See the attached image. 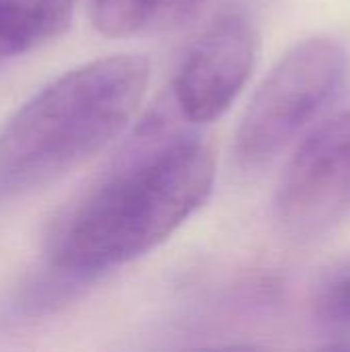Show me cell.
Masks as SVG:
<instances>
[{
	"instance_id": "8",
	"label": "cell",
	"mask_w": 350,
	"mask_h": 352,
	"mask_svg": "<svg viewBox=\"0 0 350 352\" xmlns=\"http://www.w3.org/2000/svg\"><path fill=\"white\" fill-rule=\"evenodd\" d=\"M324 311L338 322H350V272L338 278L324 297Z\"/></svg>"
},
{
	"instance_id": "2",
	"label": "cell",
	"mask_w": 350,
	"mask_h": 352,
	"mask_svg": "<svg viewBox=\"0 0 350 352\" xmlns=\"http://www.w3.org/2000/svg\"><path fill=\"white\" fill-rule=\"evenodd\" d=\"M151 66L140 56L83 64L41 89L0 130V212L105 148L132 122Z\"/></svg>"
},
{
	"instance_id": "5",
	"label": "cell",
	"mask_w": 350,
	"mask_h": 352,
	"mask_svg": "<svg viewBox=\"0 0 350 352\" xmlns=\"http://www.w3.org/2000/svg\"><path fill=\"white\" fill-rule=\"evenodd\" d=\"M260 52L256 27L241 14L217 19L184 56L173 101L190 124L221 118L248 82Z\"/></svg>"
},
{
	"instance_id": "3",
	"label": "cell",
	"mask_w": 350,
	"mask_h": 352,
	"mask_svg": "<svg viewBox=\"0 0 350 352\" xmlns=\"http://www.w3.org/2000/svg\"><path fill=\"white\" fill-rule=\"evenodd\" d=\"M347 72L344 50L311 37L287 52L254 93L235 132V159L258 169L287 148L338 97Z\"/></svg>"
},
{
	"instance_id": "4",
	"label": "cell",
	"mask_w": 350,
	"mask_h": 352,
	"mask_svg": "<svg viewBox=\"0 0 350 352\" xmlns=\"http://www.w3.org/2000/svg\"><path fill=\"white\" fill-rule=\"evenodd\" d=\"M276 217L295 237H316L350 212V111L322 124L293 155Z\"/></svg>"
},
{
	"instance_id": "6",
	"label": "cell",
	"mask_w": 350,
	"mask_h": 352,
	"mask_svg": "<svg viewBox=\"0 0 350 352\" xmlns=\"http://www.w3.org/2000/svg\"><path fill=\"white\" fill-rule=\"evenodd\" d=\"M74 0H0V56H19L60 37Z\"/></svg>"
},
{
	"instance_id": "7",
	"label": "cell",
	"mask_w": 350,
	"mask_h": 352,
	"mask_svg": "<svg viewBox=\"0 0 350 352\" xmlns=\"http://www.w3.org/2000/svg\"><path fill=\"white\" fill-rule=\"evenodd\" d=\"M165 0H91L95 27L109 37H124L161 19Z\"/></svg>"
},
{
	"instance_id": "1",
	"label": "cell",
	"mask_w": 350,
	"mask_h": 352,
	"mask_svg": "<svg viewBox=\"0 0 350 352\" xmlns=\"http://www.w3.org/2000/svg\"><path fill=\"white\" fill-rule=\"evenodd\" d=\"M182 120L151 113L68 210L50 237L45 278L21 301L25 311L155 250L204 204L215 184V155Z\"/></svg>"
}]
</instances>
